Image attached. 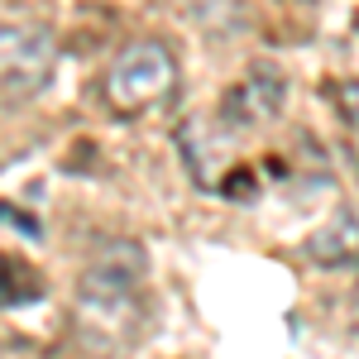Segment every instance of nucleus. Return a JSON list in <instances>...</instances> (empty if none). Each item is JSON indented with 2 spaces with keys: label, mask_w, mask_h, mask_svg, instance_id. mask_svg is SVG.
Here are the masks:
<instances>
[{
  "label": "nucleus",
  "mask_w": 359,
  "mask_h": 359,
  "mask_svg": "<svg viewBox=\"0 0 359 359\" xmlns=\"http://www.w3.org/2000/svg\"><path fill=\"white\" fill-rule=\"evenodd\" d=\"M149 331V297H144V259L130 245H106L86 264L72 302V335L86 355L120 359Z\"/></svg>",
  "instance_id": "nucleus-1"
},
{
  "label": "nucleus",
  "mask_w": 359,
  "mask_h": 359,
  "mask_svg": "<svg viewBox=\"0 0 359 359\" xmlns=\"http://www.w3.org/2000/svg\"><path fill=\"white\" fill-rule=\"evenodd\" d=\"M177 86H182V72H177L172 48L158 43V39H135L111 57V67L101 77V96H106V106L115 115L135 120V115L172 106Z\"/></svg>",
  "instance_id": "nucleus-2"
},
{
  "label": "nucleus",
  "mask_w": 359,
  "mask_h": 359,
  "mask_svg": "<svg viewBox=\"0 0 359 359\" xmlns=\"http://www.w3.org/2000/svg\"><path fill=\"white\" fill-rule=\"evenodd\" d=\"M57 43L48 29L0 25V106H25L53 82Z\"/></svg>",
  "instance_id": "nucleus-3"
},
{
  "label": "nucleus",
  "mask_w": 359,
  "mask_h": 359,
  "mask_svg": "<svg viewBox=\"0 0 359 359\" xmlns=\"http://www.w3.org/2000/svg\"><path fill=\"white\" fill-rule=\"evenodd\" d=\"M283 101H287V82H283V72H273V67H254L245 82H235L230 91H225L221 120L235 130V135H240V130H259V125L278 120Z\"/></svg>",
  "instance_id": "nucleus-4"
},
{
  "label": "nucleus",
  "mask_w": 359,
  "mask_h": 359,
  "mask_svg": "<svg viewBox=\"0 0 359 359\" xmlns=\"http://www.w3.org/2000/svg\"><path fill=\"white\" fill-rule=\"evenodd\" d=\"M306 254H311L321 269L359 264V206H340L331 221L306 240Z\"/></svg>",
  "instance_id": "nucleus-5"
},
{
  "label": "nucleus",
  "mask_w": 359,
  "mask_h": 359,
  "mask_svg": "<svg viewBox=\"0 0 359 359\" xmlns=\"http://www.w3.org/2000/svg\"><path fill=\"white\" fill-rule=\"evenodd\" d=\"M187 10H192L196 25L211 29V34H230L240 25V0H187Z\"/></svg>",
  "instance_id": "nucleus-6"
},
{
  "label": "nucleus",
  "mask_w": 359,
  "mask_h": 359,
  "mask_svg": "<svg viewBox=\"0 0 359 359\" xmlns=\"http://www.w3.org/2000/svg\"><path fill=\"white\" fill-rule=\"evenodd\" d=\"M335 106H340V115H345V125L359 130V82H340L335 86Z\"/></svg>",
  "instance_id": "nucleus-7"
},
{
  "label": "nucleus",
  "mask_w": 359,
  "mask_h": 359,
  "mask_svg": "<svg viewBox=\"0 0 359 359\" xmlns=\"http://www.w3.org/2000/svg\"><path fill=\"white\" fill-rule=\"evenodd\" d=\"M355 302H359V278H355Z\"/></svg>",
  "instance_id": "nucleus-8"
}]
</instances>
